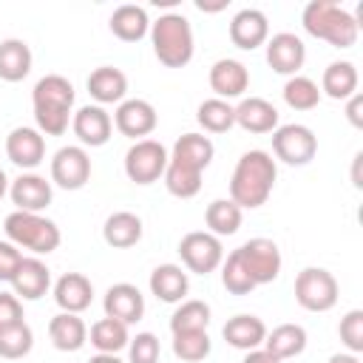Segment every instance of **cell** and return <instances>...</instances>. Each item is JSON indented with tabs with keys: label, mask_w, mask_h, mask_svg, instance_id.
I'll return each mask as SVG.
<instances>
[{
	"label": "cell",
	"mask_w": 363,
	"mask_h": 363,
	"mask_svg": "<svg viewBox=\"0 0 363 363\" xmlns=\"http://www.w3.org/2000/svg\"><path fill=\"white\" fill-rule=\"evenodd\" d=\"M162 346L153 332H139L128 340V363H159Z\"/></svg>",
	"instance_id": "obj_42"
},
{
	"label": "cell",
	"mask_w": 363,
	"mask_h": 363,
	"mask_svg": "<svg viewBox=\"0 0 363 363\" xmlns=\"http://www.w3.org/2000/svg\"><path fill=\"white\" fill-rule=\"evenodd\" d=\"M303 60H306V45L298 34L281 31V34H272L267 40V62L275 74L295 77L303 68Z\"/></svg>",
	"instance_id": "obj_13"
},
{
	"label": "cell",
	"mask_w": 363,
	"mask_h": 363,
	"mask_svg": "<svg viewBox=\"0 0 363 363\" xmlns=\"http://www.w3.org/2000/svg\"><path fill=\"white\" fill-rule=\"evenodd\" d=\"M6 156L20 170H34L45 159V136L37 128H14L6 136Z\"/></svg>",
	"instance_id": "obj_14"
},
{
	"label": "cell",
	"mask_w": 363,
	"mask_h": 363,
	"mask_svg": "<svg viewBox=\"0 0 363 363\" xmlns=\"http://www.w3.org/2000/svg\"><path fill=\"white\" fill-rule=\"evenodd\" d=\"M91 179V156L82 145H65L51 159V182L62 190H79Z\"/></svg>",
	"instance_id": "obj_11"
},
{
	"label": "cell",
	"mask_w": 363,
	"mask_h": 363,
	"mask_svg": "<svg viewBox=\"0 0 363 363\" xmlns=\"http://www.w3.org/2000/svg\"><path fill=\"white\" fill-rule=\"evenodd\" d=\"M224 340L233 346V349H241V352H252V349H261L264 346V337H267V326L258 315H235L224 323L221 329Z\"/></svg>",
	"instance_id": "obj_24"
},
{
	"label": "cell",
	"mask_w": 363,
	"mask_h": 363,
	"mask_svg": "<svg viewBox=\"0 0 363 363\" xmlns=\"http://www.w3.org/2000/svg\"><path fill=\"white\" fill-rule=\"evenodd\" d=\"M301 23L306 28V34L335 45V48H352L357 43L360 26L354 20V14H349L343 6L332 3V0H312L303 6Z\"/></svg>",
	"instance_id": "obj_3"
},
{
	"label": "cell",
	"mask_w": 363,
	"mask_h": 363,
	"mask_svg": "<svg viewBox=\"0 0 363 363\" xmlns=\"http://www.w3.org/2000/svg\"><path fill=\"white\" fill-rule=\"evenodd\" d=\"M150 43H153L156 60L164 68H184L196 51L190 20L176 11L162 14L156 23H150Z\"/></svg>",
	"instance_id": "obj_4"
},
{
	"label": "cell",
	"mask_w": 363,
	"mask_h": 363,
	"mask_svg": "<svg viewBox=\"0 0 363 363\" xmlns=\"http://www.w3.org/2000/svg\"><path fill=\"white\" fill-rule=\"evenodd\" d=\"M71 128H74V136L85 147H102L111 139L113 119H111V113L102 105H82L71 116Z\"/></svg>",
	"instance_id": "obj_15"
},
{
	"label": "cell",
	"mask_w": 363,
	"mask_h": 363,
	"mask_svg": "<svg viewBox=\"0 0 363 363\" xmlns=\"http://www.w3.org/2000/svg\"><path fill=\"white\" fill-rule=\"evenodd\" d=\"M230 40L241 51H252L269 40V20L258 9H241L230 20Z\"/></svg>",
	"instance_id": "obj_17"
},
{
	"label": "cell",
	"mask_w": 363,
	"mask_h": 363,
	"mask_svg": "<svg viewBox=\"0 0 363 363\" xmlns=\"http://www.w3.org/2000/svg\"><path fill=\"white\" fill-rule=\"evenodd\" d=\"M179 255H182V264L196 272V275H210L213 269L221 267L224 261V247H221V238L207 233V230H193L187 233L182 241H179Z\"/></svg>",
	"instance_id": "obj_10"
},
{
	"label": "cell",
	"mask_w": 363,
	"mask_h": 363,
	"mask_svg": "<svg viewBox=\"0 0 363 363\" xmlns=\"http://www.w3.org/2000/svg\"><path fill=\"white\" fill-rule=\"evenodd\" d=\"M241 216H244V210L235 204V201H230V199H216V201H210L207 204V210H204V221H207V233H213V235H235L238 233V227H241Z\"/></svg>",
	"instance_id": "obj_33"
},
{
	"label": "cell",
	"mask_w": 363,
	"mask_h": 363,
	"mask_svg": "<svg viewBox=\"0 0 363 363\" xmlns=\"http://www.w3.org/2000/svg\"><path fill=\"white\" fill-rule=\"evenodd\" d=\"M210 88L224 102L238 99L250 88V71H247V65L238 62V60H230V57L216 60L213 68H210Z\"/></svg>",
	"instance_id": "obj_18"
},
{
	"label": "cell",
	"mask_w": 363,
	"mask_h": 363,
	"mask_svg": "<svg viewBox=\"0 0 363 363\" xmlns=\"http://www.w3.org/2000/svg\"><path fill=\"white\" fill-rule=\"evenodd\" d=\"M31 346H34V332L26 320L0 326V357H6V360L26 357L31 352Z\"/></svg>",
	"instance_id": "obj_38"
},
{
	"label": "cell",
	"mask_w": 363,
	"mask_h": 363,
	"mask_svg": "<svg viewBox=\"0 0 363 363\" xmlns=\"http://www.w3.org/2000/svg\"><path fill=\"white\" fill-rule=\"evenodd\" d=\"M337 278L323 267H303L295 278V301L306 312H329L337 303Z\"/></svg>",
	"instance_id": "obj_6"
},
{
	"label": "cell",
	"mask_w": 363,
	"mask_h": 363,
	"mask_svg": "<svg viewBox=\"0 0 363 363\" xmlns=\"http://www.w3.org/2000/svg\"><path fill=\"white\" fill-rule=\"evenodd\" d=\"M102 309H105V318H113V320L130 326V323L142 320V315H145V295L133 284H113V286H108V292L102 298Z\"/></svg>",
	"instance_id": "obj_16"
},
{
	"label": "cell",
	"mask_w": 363,
	"mask_h": 363,
	"mask_svg": "<svg viewBox=\"0 0 363 363\" xmlns=\"http://www.w3.org/2000/svg\"><path fill=\"white\" fill-rule=\"evenodd\" d=\"M150 292L162 301V303H182L187 289H190V278L179 264H159L150 272Z\"/></svg>",
	"instance_id": "obj_23"
},
{
	"label": "cell",
	"mask_w": 363,
	"mask_h": 363,
	"mask_svg": "<svg viewBox=\"0 0 363 363\" xmlns=\"http://www.w3.org/2000/svg\"><path fill=\"white\" fill-rule=\"evenodd\" d=\"M235 255L244 264V269L250 272L255 286L272 284L281 275L284 258H281V250H278V244L272 238H250L247 244H241L235 250Z\"/></svg>",
	"instance_id": "obj_9"
},
{
	"label": "cell",
	"mask_w": 363,
	"mask_h": 363,
	"mask_svg": "<svg viewBox=\"0 0 363 363\" xmlns=\"http://www.w3.org/2000/svg\"><path fill=\"white\" fill-rule=\"evenodd\" d=\"M213 153H216V147H213L210 136H204V133H184V136L176 139V145L170 150V162H179L184 167H193V170L204 173L210 167V162H213Z\"/></svg>",
	"instance_id": "obj_25"
},
{
	"label": "cell",
	"mask_w": 363,
	"mask_h": 363,
	"mask_svg": "<svg viewBox=\"0 0 363 363\" xmlns=\"http://www.w3.org/2000/svg\"><path fill=\"white\" fill-rule=\"evenodd\" d=\"M167 147L156 139H139L125 153V173L133 184H153L164 176L167 167Z\"/></svg>",
	"instance_id": "obj_7"
},
{
	"label": "cell",
	"mask_w": 363,
	"mask_h": 363,
	"mask_svg": "<svg viewBox=\"0 0 363 363\" xmlns=\"http://www.w3.org/2000/svg\"><path fill=\"white\" fill-rule=\"evenodd\" d=\"M196 122L207 130V133H227L235 125V108L218 96L204 99L196 111Z\"/></svg>",
	"instance_id": "obj_35"
},
{
	"label": "cell",
	"mask_w": 363,
	"mask_h": 363,
	"mask_svg": "<svg viewBox=\"0 0 363 363\" xmlns=\"http://www.w3.org/2000/svg\"><path fill=\"white\" fill-rule=\"evenodd\" d=\"M31 48L26 40H17V37H9L0 43V79L6 82H20L31 74Z\"/></svg>",
	"instance_id": "obj_29"
},
{
	"label": "cell",
	"mask_w": 363,
	"mask_h": 363,
	"mask_svg": "<svg viewBox=\"0 0 363 363\" xmlns=\"http://www.w3.org/2000/svg\"><path fill=\"white\" fill-rule=\"evenodd\" d=\"M102 238L113 250H128L142 238V218L130 210H116L102 224Z\"/></svg>",
	"instance_id": "obj_28"
},
{
	"label": "cell",
	"mask_w": 363,
	"mask_h": 363,
	"mask_svg": "<svg viewBox=\"0 0 363 363\" xmlns=\"http://www.w3.org/2000/svg\"><path fill=\"white\" fill-rule=\"evenodd\" d=\"M88 94L99 102V105H113L122 102L128 94V77L125 71L113 68V65H99L91 71L88 77Z\"/></svg>",
	"instance_id": "obj_27"
},
{
	"label": "cell",
	"mask_w": 363,
	"mask_h": 363,
	"mask_svg": "<svg viewBox=\"0 0 363 363\" xmlns=\"http://www.w3.org/2000/svg\"><path fill=\"white\" fill-rule=\"evenodd\" d=\"M23 258L26 255L20 252V247H14L11 241H0V281H11Z\"/></svg>",
	"instance_id": "obj_44"
},
{
	"label": "cell",
	"mask_w": 363,
	"mask_h": 363,
	"mask_svg": "<svg viewBox=\"0 0 363 363\" xmlns=\"http://www.w3.org/2000/svg\"><path fill=\"white\" fill-rule=\"evenodd\" d=\"M91 346L102 354H116L128 346L130 335H128V326L113 320V318H99L94 326H91Z\"/></svg>",
	"instance_id": "obj_34"
},
{
	"label": "cell",
	"mask_w": 363,
	"mask_h": 363,
	"mask_svg": "<svg viewBox=\"0 0 363 363\" xmlns=\"http://www.w3.org/2000/svg\"><path fill=\"white\" fill-rule=\"evenodd\" d=\"M23 320V303L14 292H0V326H11Z\"/></svg>",
	"instance_id": "obj_45"
},
{
	"label": "cell",
	"mask_w": 363,
	"mask_h": 363,
	"mask_svg": "<svg viewBox=\"0 0 363 363\" xmlns=\"http://www.w3.org/2000/svg\"><path fill=\"white\" fill-rule=\"evenodd\" d=\"M9 193V176L0 170V201H3V196Z\"/></svg>",
	"instance_id": "obj_51"
},
{
	"label": "cell",
	"mask_w": 363,
	"mask_h": 363,
	"mask_svg": "<svg viewBox=\"0 0 363 363\" xmlns=\"http://www.w3.org/2000/svg\"><path fill=\"white\" fill-rule=\"evenodd\" d=\"M244 363H284V360H278L275 354H269V352L261 346V349H252V352H247Z\"/></svg>",
	"instance_id": "obj_47"
},
{
	"label": "cell",
	"mask_w": 363,
	"mask_h": 363,
	"mask_svg": "<svg viewBox=\"0 0 363 363\" xmlns=\"http://www.w3.org/2000/svg\"><path fill=\"white\" fill-rule=\"evenodd\" d=\"M3 230H6V238L14 244V247H23V250H31L34 255H48L60 247L62 235H60V227L40 216V213H23V210H14L6 216L3 221Z\"/></svg>",
	"instance_id": "obj_5"
},
{
	"label": "cell",
	"mask_w": 363,
	"mask_h": 363,
	"mask_svg": "<svg viewBox=\"0 0 363 363\" xmlns=\"http://www.w3.org/2000/svg\"><path fill=\"white\" fill-rule=\"evenodd\" d=\"M221 284H224V289L233 292V295H250V292L255 289V284H252L250 272L244 269V264L238 261L235 250L221 261Z\"/></svg>",
	"instance_id": "obj_41"
},
{
	"label": "cell",
	"mask_w": 363,
	"mask_h": 363,
	"mask_svg": "<svg viewBox=\"0 0 363 363\" xmlns=\"http://www.w3.org/2000/svg\"><path fill=\"white\" fill-rule=\"evenodd\" d=\"M357 68L354 62L349 60H337V62H329L323 77H320V94H326L329 99H349L357 94Z\"/></svg>",
	"instance_id": "obj_31"
},
{
	"label": "cell",
	"mask_w": 363,
	"mask_h": 363,
	"mask_svg": "<svg viewBox=\"0 0 363 363\" xmlns=\"http://www.w3.org/2000/svg\"><path fill=\"white\" fill-rule=\"evenodd\" d=\"M340 340L343 346L352 352V354H360L363 352V309H349L343 318H340Z\"/></svg>",
	"instance_id": "obj_43"
},
{
	"label": "cell",
	"mask_w": 363,
	"mask_h": 363,
	"mask_svg": "<svg viewBox=\"0 0 363 363\" xmlns=\"http://www.w3.org/2000/svg\"><path fill=\"white\" fill-rule=\"evenodd\" d=\"M48 337L60 352H79L88 340V326L74 312H60L48 320Z\"/></svg>",
	"instance_id": "obj_26"
},
{
	"label": "cell",
	"mask_w": 363,
	"mask_h": 363,
	"mask_svg": "<svg viewBox=\"0 0 363 363\" xmlns=\"http://www.w3.org/2000/svg\"><path fill=\"white\" fill-rule=\"evenodd\" d=\"M54 301L62 312H85L94 301V284L82 272H65L54 284Z\"/></svg>",
	"instance_id": "obj_22"
},
{
	"label": "cell",
	"mask_w": 363,
	"mask_h": 363,
	"mask_svg": "<svg viewBox=\"0 0 363 363\" xmlns=\"http://www.w3.org/2000/svg\"><path fill=\"white\" fill-rule=\"evenodd\" d=\"M360 162H363V153L354 156V167H352V184H354V187H363V179H360Z\"/></svg>",
	"instance_id": "obj_49"
},
{
	"label": "cell",
	"mask_w": 363,
	"mask_h": 363,
	"mask_svg": "<svg viewBox=\"0 0 363 363\" xmlns=\"http://www.w3.org/2000/svg\"><path fill=\"white\" fill-rule=\"evenodd\" d=\"M275 159L267 150H247L233 170L230 179V201H235L241 210H255L267 204L272 187H275Z\"/></svg>",
	"instance_id": "obj_1"
},
{
	"label": "cell",
	"mask_w": 363,
	"mask_h": 363,
	"mask_svg": "<svg viewBox=\"0 0 363 363\" xmlns=\"http://www.w3.org/2000/svg\"><path fill=\"white\" fill-rule=\"evenodd\" d=\"M272 153L289 164V167H303L315 159L318 153V136L306 125H278L272 130Z\"/></svg>",
	"instance_id": "obj_8"
},
{
	"label": "cell",
	"mask_w": 363,
	"mask_h": 363,
	"mask_svg": "<svg viewBox=\"0 0 363 363\" xmlns=\"http://www.w3.org/2000/svg\"><path fill=\"white\" fill-rule=\"evenodd\" d=\"M113 125L122 136H130L139 142L156 130L159 113L147 99H122L116 113H113Z\"/></svg>",
	"instance_id": "obj_12"
},
{
	"label": "cell",
	"mask_w": 363,
	"mask_h": 363,
	"mask_svg": "<svg viewBox=\"0 0 363 363\" xmlns=\"http://www.w3.org/2000/svg\"><path fill=\"white\" fill-rule=\"evenodd\" d=\"M164 187H167V193L176 196V199H193V196L201 190V173L193 170V167H184V164L167 159V167H164Z\"/></svg>",
	"instance_id": "obj_37"
},
{
	"label": "cell",
	"mask_w": 363,
	"mask_h": 363,
	"mask_svg": "<svg viewBox=\"0 0 363 363\" xmlns=\"http://www.w3.org/2000/svg\"><path fill=\"white\" fill-rule=\"evenodd\" d=\"M108 26H111L113 37H119L122 43H139V40L150 31L147 11H145L142 6H133V3H125V6L113 9Z\"/></svg>",
	"instance_id": "obj_30"
},
{
	"label": "cell",
	"mask_w": 363,
	"mask_h": 363,
	"mask_svg": "<svg viewBox=\"0 0 363 363\" xmlns=\"http://www.w3.org/2000/svg\"><path fill=\"white\" fill-rule=\"evenodd\" d=\"M235 125L247 133H272L278 128V108L264 96H247L235 105Z\"/></svg>",
	"instance_id": "obj_20"
},
{
	"label": "cell",
	"mask_w": 363,
	"mask_h": 363,
	"mask_svg": "<svg viewBox=\"0 0 363 363\" xmlns=\"http://www.w3.org/2000/svg\"><path fill=\"white\" fill-rule=\"evenodd\" d=\"M284 102L292 108V111H312L318 102H320V88L315 79L309 77H289L286 85H284Z\"/></svg>",
	"instance_id": "obj_39"
},
{
	"label": "cell",
	"mask_w": 363,
	"mask_h": 363,
	"mask_svg": "<svg viewBox=\"0 0 363 363\" xmlns=\"http://www.w3.org/2000/svg\"><path fill=\"white\" fill-rule=\"evenodd\" d=\"M213 343L207 332H173V354L184 363H199L210 354Z\"/></svg>",
	"instance_id": "obj_40"
},
{
	"label": "cell",
	"mask_w": 363,
	"mask_h": 363,
	"mask_svg": "<svg viewBox=\"0 0 363 363\" xmlns=\"http://www.w3.org/2000/svg\"><path fill=\"white\" fill-rule=\"evenodd\" d=\"M363 96L360 94H354V96H349L346 99V119L354 125V128H363Z\"/></svg>",
	"instance_id": "obj_46"
},
{
	"label": "cell",
	"mask_w": 363,
	"mask_h": 363,
	"mask_svg": "<svg viewBox=\"0 0 363 363\" xmlns=\"http://www.w3.org/2000/svg\"><path fill=\"white\" fill-rule=\"evenodd\" d=\"M329 363H360V357L352 354V352H337V354L329 357Z\"/></svg>",
	"instance_id": "obj_48"
},
{
	"label": "cell",
	"mask_w": 363,
	"mask_h": 363,
	"mask_svg": "<svg viewBox=\"0 0 363 363\" xmlns=\"http://www.w3.org/2000/svg\"><path fill=\"white\" fill-rule=\"evenodd\" d=\"M14 295L23 301H40L51 286V269L40 258H23L14 278L9 281Z\"/></svg>",
	"instance_id": "obj_21"
},
{
	"label": "cell",
	"mask_w": 363,
	"mask_h": 363,
	"mask_svg": "<svg viewBox=\"0 0 363 363\" xmlns=\"http://www.w3.org/2000/svg\"><path fill=\"white\" fill-rule=\"evenodd\" d=\"M31 105L37 130L43 136H62L74 116V85L62 74H45L31 91Z\"/></svg>",
	"instance_id": "obj_2"
},
{
	"label": "cell",
	"mask_w": 363,
	"mask_h": 363,
	"mask_svg": "<svg viewBox=\"0 0 363 363\" xmlns=\"http://www.w3.org/2000/svg\"><path fill=\"white\" fill-rule=\"evenodd\" d=\"M264 349L269 354H275L278 360L286 357H298L306 349V329L301 323H281L272 332H267L264 337Z\"/></svg>",
	"instance_id": "obj_32"
},
{
	"label": "cell",
	"mask_w": 363,
	"mask_h": 363,
	"mask_svg": "<svg viewBox=\"0 0 363 363\" xmlns=\"http://www.w3.org/2000/svg\"><path fill=\"white\" fill-rule=\"evenodd\" d=\"M88 363H125V360H119L116 354H102V352H96V354L88 360Z\"/></svg>",
	"instance_id": "obj_50"
},
{
	"label": "cell",
	"mask_w": 363,
	"mask_h": 363,
	"mask_svg": "<svg viewBox=\"0 0 363 363\" xmlns=\"http://www.w3.org/2000/svg\"><path fill=\"white\" fill-rule=\"evenodd\" d=\"M9 196L17 204V210L23 213H40L51 204V182H45L37 173H20L11 184H9Z\"/></svg>",
	"instance_id": "obj_19"
},
{
	"label": "cell",
	"mask_w": 363,
	"mask_h": 363,
	"mask_svg": "<svg viewBox=\"0 0 363 363\" xmlns=\"http://www.w3.org/2000/svg\"><path fill=\"white\" fill-rule=\"evenodd\" d=\"M210 326V303L204 301H182L170 315V332H207Z\"/></svg>",
	"instance_id": "obj_36"
}]
</instances>
